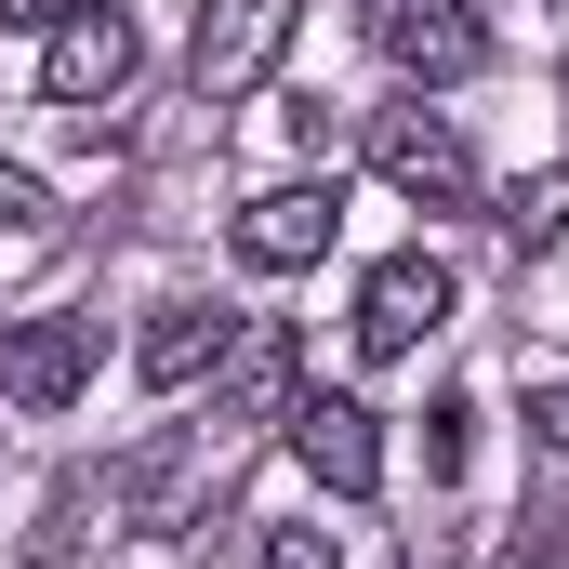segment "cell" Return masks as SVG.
<instances>
[{"label": "cell", "instance_id": "cell-12", "mask_svg": "<svg viewBox=\"0 0 569 569\" xmlns=\"http://www.w3.org/2000/svg\"><path fill=\"white\" fill-rule=\"evenodd\" d=\"M0 239H53V186L0 159Z\"/></svg>", "mask_w": 569, "mask_h": 569}, {"label": "cell", "instance_id": "cell-14", "mask_svg": "<svg viewBox=\"0 0 569 569\" xmlns=\"http://www.w3.org/2000/svg\"><path fill=\"white\" fill-rule=\"evenodd\" d=\"M530 425H543V450H569V371H543V385H530Z\"/></svg>", "mask_w": 569, "mask_h": 569}, {"label": "cell", "instance_id": "cell-8", "mask_svg": "<svg viewBox=\"0 0 569 569\" xmlns=\"http://www.w3.org/2000/svg\"><path fill=\"white\" fill-rule=\"evenodd\" d=\"M133 80V27L107 13V0H80L67 27H40V93L53 107H93V93H120Z\"/></svg>", "mask_w": 569, "mask_h": 569}, {"label": "cell", "instance_id": "cell-7", "mask_svg": "<svg viewBox=\"0 0 569 569\" xmlns=\"http://www.w3.org/2000/svg\"><path fill=\"white\" fill-rule=\"evenodd\" d=\"M291 318H239L226 331V358H212V411L226 425H291Z\"/></svg>", "mask_w": 569, "mask_h": 569}, {"label": "cell", "instance_id": "cell-16", "mask_svg": "<svg viewBox=\"0 0 569 569\" xmlns=\"http://www.w3.org/2000/svg\"><path fill=\"white\" fill-rule=\"evenodd\" d=\"M543 569H569V517H557V543H543Z\"/></svg>", "mask_w": 569, "mask_h": 569}, {"label": "cell", "instance_id": "cell-6", "mask_svg": "<svg viewBox=\"0 0 569 569\" xmlns=\"http://www.w3.org/2000/svg\"><path fill=\"white\" fill-rule=\"evenodd\" d=\"M425 331H450V266L437 252L371 266V291H358V358H411Z\"/></svg>", "mask_w": 569, "mask_h": 569}, {"label": "cell", "instance_id": "cell-2", "mask_svg": "<svg viewBox=\"0 0 569 569\" xmlns=\"http://www.w3.org/2000/svg\"><path fill=\"white\" fill-rule=\"evenodd\" d=\"M371 40H385V67H398V80H425V93H450V80H477V67H490L477 0H371Z\"/></svg>", "mask_w": 569, "mask_h": 569}, {"label": "cell", "instance_id": "cell-15", "mask_svg": "<svg viewBox=\"0 0 569 569\" xmlns=\"http://www.w3.org/2000/svg\"><path fill=\"white\" fill-rule=\"evenodd\" d=\"M80 0H0V27H67Z\"/></svg>", "mask_w": 569, "mask_h": 569}, {"label": "cell", "instance_id": "cell-1", "mask_svg": "<svg viewBox=\"0 0 569 569\" xmlns=\"http://www.w3.org/2000/svg\"><path fill=\"white\" fill-rule=\"evenodd\" d=\"M291 27H305V0H199V40H186L199 107H239V93L291 53Z\"/></svg>", "mask_w": 569, "mask_h": 569}, {"label": "cell", "instance_id": "cell-4", "mask_svg": "<svg viewBox=\"0 0 569 569\" xmlns=\"http://www.w3.org/2000/svg\"><path fill=\"white\" fill-rule=\"evenodd\" d=\"M291 463H305L331 503H371V490H385V425H371V398H291Z\"/></svg>", "mask_w": 569, "mask_h": 569}, {"label": "cell", "instance_id": "cell-9", "mask_svg": "<svg viewBox=\"0 0 569 569\" xmlns=\"http://www.w3.org/2000/svg\"><path fill=\"white\" fill-rule=\"evenodd\" d=\"M93 385V318H27V331H0V398L13 411H67Z\"/></svg>", "mask_w": 569, "mask_h": 569}, {"label": "cell", "instance_id": "cell-10", "mask_svg": "<svg viewBox=\"0 0 569 569\" xmlns=\"http://www.w3.org/2000/svg\"><path fill=\"white\" fill-rule=\"evenodd\" d=\"M226 331H239L226 305H159V318H146V345H133V371H146V385H199V371L226 358Z\"/></svg>", "mask_w": 569, "mask_h": 569}, {"label": "cell", "instance_id": "cell-5", "mask_svg": "<svg viewBox=\"0 0 569 569\" xmlns=\"http://www.w3.org/2000/svg\"><path fill=\"white\" fill-rule=\"evenodd\" d=\"M345 239V186L318 172V186H266L252 212H239V266H266V279H291V266H318Z\"/></svg>", "mask_w": 569, "mask_h": 569}, {"label": "cell", "instance_id": "cell-11", "mask_svg": "<svg viewBox=\"0 0 569 569\" xmlns=\"http://www.w3.org/2000/svg\"><path fill=\"white\" fill-rule=\"evenodd\" d=\"M503 239H517V252H557V239H569V172L503 186Z\"/></svg>", "mask_w": 569, "mask_h": 569}, {"label": "cell", "instance_id": "cell-3", "mask_svg": "<svg viewBox=\"0 0 569 569\" xmlns=\"http://www.w3.org/2000/svg\"><path fill=\"white\" fill-rule=\"evenodd\" d=\"M371 172H385L398 199H425V212H463V199H477V159H463V133H450L437 107H385V120H371Z\"/></svg>", "mask_w": 569, "mask_h": 569}, {"label": "cell", "instance_id": "cell-13", "mask_svg": "<svg viewBox=\"0 0 569 569\" xmlns=\"http://www.w3.org/2000/svg\"><path fill=\"white\" fill-rule=\"evenodd\" d=\"M266 569H345V557H331V530H266Z\"/></svg>", "mask_w": 569, "mask_h": 569}]
</instances>
